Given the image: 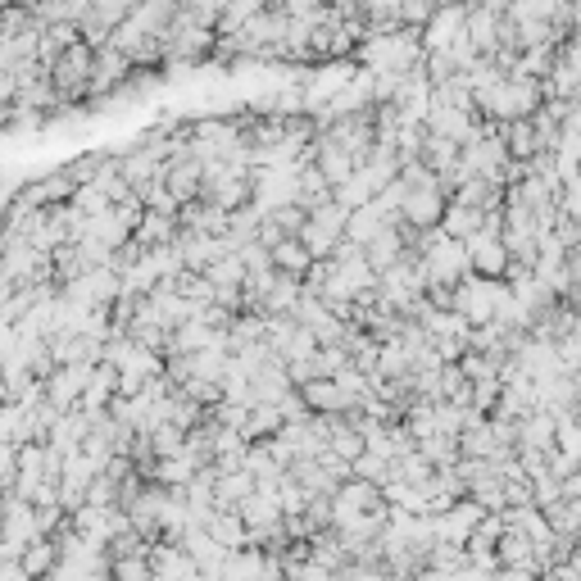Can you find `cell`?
Wrapping results in <instances>:
<instances>
[{"instance_id": "obj_1", "label": "cell", "mask_w": 581, "mask_h": 581, "mask_svg": "<svg viewBox=\"0 0 581 581\" xmlns=\"http://www.w3.org/2000/svg\"><path fill=\"white\" fill-rule=\"evenodd\" d=\"M91 69H96V46L87 37L73 41L60 60L50 64V82L60 91V105H82L91 96Z\"/></svg>"}, {"instance_id": "obj_2", "label": "cell", "mask_w": 581, "mask_h": 581, "mask_svg": "<svg viewBox=\"0 0 581 581\" xmlns=\"http://www.w3.org/2000/svg\"><path fill=\"white\" fill-rule=\"evenodd\" d=\"M345 218H350V209H345L336 196L309 209V214H305V227H300V241L309 246V255H314V259H327L336 246H341V241H345Z\"/></svg>"}, {"instance_id": "obj_3", "label": "cell", "mask_w": 581, "mask_h": 581, "mask_svg": "<svg viewBox=\"0 0 581 581\" xmlns=\"http://www.w3.org/2000/svg\"><path fill=\"white\" fill-rule=\"evenodd\" d=\"M132 78H137V64L128 60V50H119L114 41H109V46H96V69H91V96L87 100L119 96V91L132 87Z\"/></svg>"}, {"instance_id": "obj_4", "label": "cell", "mask_w": 581, "mask_h": 581, "mask_svg": "<svg viewBox=\"0 0 581 581\" xmlns=\"http://www.w3.org/2000/svg\"><path fill=\"white\" fill-rule=\"evenodd\" d=\"M91 373H96V364H91V359L55 364V373L46 377V400L55 404V409H78L82 391H87V382H91Z\"/></svg>"}, {"instance_id": "obj_5", "label": "cell", "mask_w": 581, "mask_h": 581, "mask_svg": "<svg viewBox=\"0 0 581 581\" xmlns=\"http://www.w3.org/2000/svg\"><path fill=\"white\" fill-rule=\"evenodd\" d=\"M100 473V463L91 459V454H64V473H60V504L64 509H78V504H87V491H91V477Z\"/></svg>"}, {"instance_id": "obj_6", "label": "cell", "mask_w": 581, "mask_h": 581, "mask_svg": "<svg viewBox=\"0 0 581 581\" xmlns=\"http://www.w3.org/2000/svg\"><path fill=\"white\" fill-rule=\"evenodd\" d=\"M150 572H155V577H200V563L187 545L159 536V541L150 545Z\"/></svg>"}, {"instance_id": "obj_7", "label": "cell", "mask_w": 581, "mask_h": 581, "mask_svg": "<svg viewBox=\"0 0 581 581\" xmlns=\"http://www.w3.org/2000/svg\"><path fill=\"white\" fill-rule=\"evenodd\" d=\"M463 23H468V5H441L423 28V46L427 50H450L454 41L463 37Z\"/></svg>"}, {"instance_id": "obj_8", "label": "cell", "mask_w": 581, "mask_h": 581, "mask_svg": "<svg viewBox=\"0 0 581 581\" xmlns=\"http://www.w3.org/2000/svg\"><path fill=\"white\" fill-rule=\"evenodd\" d=\"M364 255H368V264H373L377 273H386V268H395V264H400V259H409V255H414V250H409V241H404L400 223H386L382 232H377V237L364 246Z\"/></svg>"}, {"instance_id": "obj_9", "label": "cell", "mask_w": 581, "mask_h": 581, "mask_svg": "<svg viewBox=\"0 0 581 581\" xmlns=\"http://www.w3.org/2000/svg\"><path fill=\"white\" fill-rule=\"evenodd\" d=\"M178 232H182L178 214L146 209V214H141V223H137V232H132V241H137V246H146V250H164V246H173V241H178Z\"/></svg>"}, {"instance_id": "obj_10", "label": "cell", "mask_w": 581, "mask_h": 581, "mask_svg": "<svg viewBox=\"0 0 581 581\" xmlns=\"http://www.w3.org/2000/svg\"><path fill=\"white\" fill-rule=\"evenodd\" d=\"M73 191H78V182H73L69 168L50 173V178H37V182H19V196L28 205H64V200H73Z\"/></svg>"}, {"instance_id": "obj_11", "label": "cell", "mask_w": 581, "mask_h": 581, "mask_svg": "<svg viewBox=\"0 0 581 581\" xmlns=\"http://www.w3.org/2000/svg\"><path fill=\"white\" fill-rule=\"evenodd\" d=\"M300 395H305V404L314 414H345V409H355V400L341 391L336 377H314V382L300 386Z\"/></svg>"}, {"instance_id": "obj_12", "label": "cell", "mask_w": 581, "mask_h": 581, "mask_svg": "<svg viewBox=\"0 0 581 581\" xmlns=\"http://www.w3.org/2000/svg\"><path fill=\"white\" fill-rule=\"evenodd\" d=\"M459 155H463V141L445 137V132H432V128L423 132V150H418V159H423L427 168H436V178L450 173V168L459 164Z\"/></svg>"}, {"instance_id": "obj_13", "label": "cell", "mask_w": 581, "mask_h": 581, "mask_svg": "<svg viewBox=\"0 0 581 581\" xmlns=\"http://www.w3.org/2000/svg\"><path fill=\"white\" fill-rule=\"evenodd\" d=\"M491 214V209H473V205H463V200H450L445 205V218H441V227H445V237H454V241H468L482 227V218Z\"/></svg>"}, {"instance_id": "obj_14", "label": "cell", "mask_w": 581, "mask_h": 581, "mask_svg": "<svg viewBox=\"0 0 581 581\" xmlns=\"http://www.w3.org/2000/svg\"><path fill=\"white\" fill-rule=\"evenodd\" d=\"M382 227H386L382 205H377V200H368V205L350 209V218H345V237L359 241V246H368V241H373L377 232H382Z\"/></svg>"}, {"instance_id": "obj_15", "label": "cell", "mask_w": 581, "mask_h": 581, "mask_svg": "<svg viewBox=\"0 0 581 581\" xmlns=\"http://www.w3.org/2000/svg\"><path fill=\"white\" fill-rule=\"evenodd\" d=\"M23 568H28V577H50L55 572V563H60V545H55V536H32L28 545H23Z\"/></svg>"}, {"instance_id": "obj_16", "label": "cell", "mask_w": 581, "mask_h": 581, "mask_svg": "<svg viewBox=\"0 0 581 581\" xmlns=\"http://www.w3.org/2000/svg\"><path fill=\"white\" fill-rule=\"evenodd\" d=\"M259 218H264V205H255V200H250V205H241V209H232V214H227V241H232V246H250V241L259 237Z\"/></svg>"}, {"instance_id": "obj_17", "label": "cell", "mask_w": 581, "mask_h": 581, "mask_svg": "<svg viewBox=\"0 0 581 581\" xmlns=\"http://www.w3.org/2000/svg\"><path fill=\"white\" fill-rule=\"evenodd\" d=\"M282 423H286V414L277 404H250L246 423H241V436H246V441H268Z\"/></svg>"}, {"instance_id": "obj_18", "label": "cell", "mask_w": 581, "mask_h": 581, "mask_svg": "<svg viewBox=\"0 0 581 581\" xmlns=\"http://www.w3.org/2000/svg\"><path fill=\"white\" fill-rule=\"evenodd\" d=\"M268 255H273V264L282 268V273H291V277H305V273H309V264H314V255H309V246H305L300 237L277 241V246L268 250Z\"/></svg>"}, {"instance_id": "obj_19", "label": "cell", "mask_w": 581, "mask_h": 581, "mask_svg": "<svg viewBox=\"0 0 581 581\" xmlns=\"http://www.w3.org/2000/svg\"><path fill=\"white\" fill-rule=\"evenodd\" d=\"M259 10H268V0H227V10L218 14V37H232V32H241Z\"/></svg>"}, {"instance_id": "obj_20", "label": "cell", "mask_w": 581, "mask_h": 581, "mask_svg": "<svg viewBox=\"0 0 581 581\" xmlns=\"http://www.w3.org/2000/svg\"><path fill=\"white\" fill-rule=\"evenodd\" d=\"M109 577H123V581H150V554H119L109 559Z\"/></svg>"}, {"instance_id": "obj_21", "label": "cell", "mask_w": 581, "mask_h": 581, "mask_svg": "<svg viewBox=\"0 0 581 581\" xmlns=\"http://www.w3.org/2000/svg\"><path fill=\"white\" fill-rule=\"evenodd\" d=\"M550 237L559 241L563 250L581 246V218H572V214H563V209H559V218H554V227H550Z\"/></svg>"}, {"instance_id": "obj_22", "label": "cell", "mask_w": 581, "mask_h": 581, "mask_svg": "<svg viewBox=\"0 0 581 581\" xmlns=\"http://www.w3.org/2000/svg\"><path fill=\"white\" fill-rule=\"evenodd\" d=\"M559 209L572 214V218H581V168L559 182Z\"/></svg>"}, {"instance_id": "obj_23", "label": "cell", "mask_w": 581, "mask_h": 581, "mask_svg": "<svg viewBox=\"0 0 581 581\" xmlns=\"http://www.w3.org/2000/svg\"><path fill=\"white\" fill-rule=\"evenodd\" d=\"M436 10H441L436 0H404V5H400V19L409 23V28H427V19H432Z\"/></svg>"}, {"instance_id": "obj_24", "label": "cell", "mask_w": 581, "mask_h": 581, "mask_svg": "<svg viewBox=\"0 0 581 581\" xmlns=\"http://www.w3.org/2000/svg\"><path fill=\"white\" fill-rule=\"evenodd\" d=\"M554 345H559L563 373H581V327H577V332H568L563 341H554Z\"/></svg>"}, {"instance_id": "obj_25", "label": "cell", "mask_w": 581, "mask_h": 581, "mask_svg": "<svg viewBox=\"0 0 581 581\" xmlns=\"http://www.w3.org/2000/svg\"><path fill=\"white\" fill-rule=\"evenodd\" d=\"M182 5H187L196 19H205L209 28H218V14L227 10V0H182Z\"/></svg>"}, {"instance_id": "obj_26", "label": "cell", "mask_w": 581, "mask_h": 581, "mask_svg": "<svg viewBox=\"0 0 581 581\" xmlns=\"http://www.w3.org/2000/svg\"><path fill=\"white\" fill-rule=\"evenodd\" d=\"M19 100V73L10 64H0V109H10Z\"/></svg>"}, {"instance_id": "obj_27", "label": "cell", "mask_w": 581, "mask_h": 581, "mask_svg": "<svg viewBox=\"0 0 581 581\" xmlns=\"http://www.w3.org/2000/svg\"><path fill=\"white\" fill-rule=\"evenodd\" d=\"M10 554H14V545H10V541H5V536H0V563L10 559Z\"/></svg>"}, {"instance_id": "obj_28", "label": "cell", "mask_w": 581, "mask_h": 581, "mask_svg": "<svg viewBox=\"0 0 581 581\" xmlns=\"http://www.w3.org/2000/svg\"><path fill=\"white\" fill-rule=\"evenodd\" d=\"M436 5H468V0H436Z\"/></svg>"}]
</instances>
